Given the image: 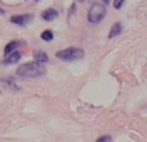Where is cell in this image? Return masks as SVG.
<instances>
[{"label": "cell", "instance_id": "obj_15", "mask_svg": "<svg viewBox=\"0 0 147 142\" xmlns=\"http://www.w3.org/2000/svg\"><path fill=\"white\" fill-rule=\"evenodd\" d=\"M83 1H85V0H79V3H83Z\"/></svg>", "mask_w": 147, "mask_h": 142}, {"label": "cell", "instance_id": "obj_14", "mask_svg": "<svg viewBox=\"0 0 147 142\" xmlns=\"http://www.w3.org/2000/svg\"><path fill=\"white\" fill-rule=\"evenodd\" d=\"M0 14H4V10H3L1 8H0Z\"/></svg>", "mask_w": 147, "mask_h": 142}, {"label": "cell", "instance_id": "obj_16", "mask_svg": "<svg viewBox=\"0 0 147 142\" xmlns=\"http://www.w3.org/2000/svg\"><path fill=\"white\" fill-rule=\"evenodd\" d=\"M35 1H39V0H35Z\"/></svg>", "mask_w": 147, "mask_h": 142}, {"label": "cell", "instance_id": "obj_11", "mask_svg": "<svg viewBox=\"0 0 147 142\" xmlns=\"http://www.w3.org/2000/svg\"><path fill=\"white\" fill-rule=\"evenodd\" d=\"M123 4H124V0H115L114 1V8L115 9H120V8L123 7Z\"/></svg>", "mask_w": 147, "mask_h": 142}, {"label": "cell", "instance_id": "obj_7", "mask_svg": "<svg viewBox=\"0 0 147 142\" xmlns=\"http://www.w3.org/2000/svg\"><path fill=\"white\" fill-rule=\"evenodd\" d=\"M10 56L9 57H7V58L4 60V62L3 64H5V65H12V64H16V62H18L20 61V58H21V53L20 52H10Z\"/></svg>", "mask_w": 147, "mask_h": 142}, {"label": "cell", "instance_id": "obj_9", "mask_svg": "<svg viewBox=\"0 0 147 142\" xmlns=\"http://www.w3.org/2000/svg\"><path fill=\"white\" fill-rule=\"evenodd\" d=\"M20 45H21L20 41H10V43L8 44L7 47H5V49H4V54H5V56H8V54L10 53V52H13L14 49H17Z\"/></svg>", "mask_w": 147, "mask_h": 142}, {"label": "cell", "instance_id": "obj_3", "mask_svg": "<svg viewBox=\"0 0 147 142\" xmlns=\"http://www.w3.org/2000/svg\"><path fill=\"white\" fill-rule=\"evenodd\" d=\"M106 14H107L106 5L99 4V3H94V4H92V7L89 8L88 21L90 23H99L101 21H103Z\"/></svg>", "mask_w": 147, "mask_h": 142}, {"label": "cell", "instance_id": "obj_8", "mask_svg": "<svg viewBox=\"0 0 147 142\" xmlns=\"http://www.w3.org/2000/svg\"><path fill=\"white\" fill-rule=\"evenodd\" d=\"M34 58H35L36 62H39V64H44V62H48V54L45 53V52H41V51H38L35 52V54H34Z\"/></svg>", "mask_w": 147, "mask_h": 142}, {"label": "cell", "instance_id": "obj_4", "mask_svg": "<svg viewBox=\"0 0 147 142\" xmlns=\"http://www.w3.org/2000/svg\"><path fill=\"white\" fill-rule=\"evenodd\" d=\"M34 16L32 14H20V16H13L10 17V22L16 23V25H20V26H26L32 21Z\"/></svg>", "mask_w": 147, "mask_h": 142}, {"label": "cell", "instance_id": "obj_1", "mask_svg": "<svg viewBox=\"0 0 147 142\" xmlns=\"http://www.w3.org/2000/svg\"><path fill=\"white\" fill-rule=\"evenodd\" d=\"M45 74V69L39 62H27L18 67L17 75L21 78H39Z\"/></svg>", "mask_w": 147, "mask_h": 142}, {"label": "cell", "instance_id": "obj_5", "mask_svg": "<svg viewBox=\"0 0 147 142\" xmlns=\"http://www.w3.org/2000/svg\"><path fill=\"white\" fill-rule=\"evenodd\" d=\"M58 17V12H57L56 9H53V8H48V9L43 10L41 12V18H43L44 21H53L54 18Z\"/></svg>", "mask_w": 147, "mask_h": 142}, {"label": "cell", "instance_id": "obj_10", "mask_svg": "<svg viewBox=\"0 0 147 142\" xmlns=\"http://www.w3.org/2000/svg\"><path fill=\"white\" fill-rule=\"evenodd\" d=\"M41 39H43L44 41H52L54 39V35H53V32H52L51 30H45V31H43L41 32Z\"/></svg>", "mask_w": 147, "mask_h": 142}, {"label": "cell", "instance_id": "obj_12", "mask_svg": "<svg viewBox=\"0 0 147 142\" xmlns=\"http://www.w3.org/2000/svg\"><path fill=\"white\" fill-rule=\"evenodd\" d=\"M109 141H111L110 136H103V137H99L98 140H97V142H109Z\"/></svg>", "mask_w": 147, "mask_h": 142}, {"label": "cell", "instance_id": "obj_2", "mask_svg": "<svg viewBox=\"0 0 147 142\" xmlns=\"http://www.w3.org/2000/svg\"><path fill=\"white\" fill-rule=\"evenodd\" d=\"M56 57H57V58H59L61 61H65V62L78 61V60H81L84 57V51L81 48L70 47V48L62 49V51L57 52Z\"/></svg>", "mask_w": 147, "mask_h": 142}, {"label": "cell", "instance_id": "obj_6", "mask_svg": "<svg viewBox=\"0 0 147 142\" xmlns=\"http://www.w3.org/2000/svg\"><path fill=\"white\" fill-rule=\"evenodd\" d=\"M123 31V25L119 22H116L115 25H112V27L110 28V32H109V39H112L115 36H119Z\"/></svg>", "mask_w": 147, "mask_h": 142}, {"label": "cell", "instance_id": "obj_13", "mask_svg": "<svg viewBox=\"0 0 147 142\" xmlns=\"http://www.w3.org/2000/svg\"><path fill=\"white\" fill-rule=\"evenodd\" d=\"M102 1H103L105 4H109V3H110V0H102Z\"/></svg>", "mask_w": 147, "mask_h": 142}]
</instances>
